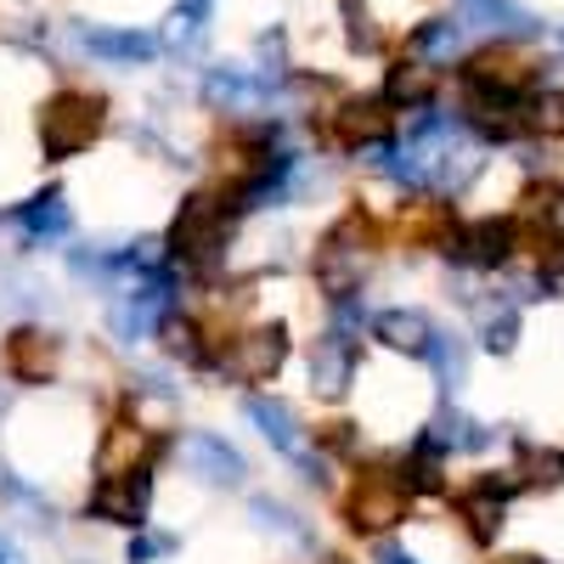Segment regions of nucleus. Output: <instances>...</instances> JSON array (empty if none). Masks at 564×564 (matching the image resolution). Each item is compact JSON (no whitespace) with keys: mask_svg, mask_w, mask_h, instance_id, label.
<instances>
[{"mask_svg":"<svg viewBox=\"0 0 564 564\" xmlns=\"http://www.w3.org/2000/svg\"><path fill=\"white\" fill-rule=\"evenodd\" d=\"M372 334H379L390 350L423 356L430 339H435V327H430V316H417V311H379V316H372Z\"/></svg>","mask_w":564,"mask_h":564,"instance_id":"14","label":"nucleus"},{"mask_svg":"<svg viewBox=\"0 0 564 564\" xmlns=\"http://www.w3.org/2000/svg\"><path fill=\"white\" fill-rule=\"evenodd\" d=\"M7 372L18 384H45L57 372V339L40 334V327H18L7 339Z\"/></svg>","mask_w":564,"mask_h":564,"instance_id":"10","label":"nucleus"},{"mask_svg":"<svg viewBox=\"0 0 564 564\" xmlns=\"http://www.w3.org/2000/svg\"><path fill=\"white\" fill-rule=\"evenodd\" d=\"M564 480V457L558 452H536L520 441V468H513V486H558Z\"/></svg>","mask_w":564,"mask_h":564,"instance_id":"20","label":"nucleus"},{"mask_svg":"<svg viewBox=\"0 0 564 564\" xmlns=\"http://www.w3.org/2000/svg\"><path fill=\"white\" fill-rule=\"evenodd\" d=\"M85 52H97L108 63H148V57H159V40L130 34V29H85Z\"/></svg>","mask_w":564,"mask_h":564,"instance_id":"15","label":"nucleus"},{"mask_svg":"<svg viewBox=\"0 0 564 564\" xmlns=\"http://www.w3.org/2000/svg\"><path fill=\"white\" fill-rule=\"evenodd\" d=\"M18 226L29 231V243H45V238H68V204L63 193L52 186V193H40L18 209Z\"/></svg>","mask_w":564,"mask_h":564,"instance_id":"17","label":"nucleus"},{"mask_svg":"<svg viewBox=\"0 0 564 564\" xmlns=\"http://www.w3.org/2000/svg\"><path fill=\"white\" fill-rule=\"evenodd\" d=\"M153 452H159V446L148 441V430H130V423H119V430L108 435V446H102V475H130V468H148Z\"/></svg>","mask_w":564,"mask_h":564,"instance_id":"18","label":"nucleus"},{"mask_svg":"<svg viewBox=\"0 0 564 564\" xmlns=\"http://www.w3.org/2000/svg\"><path fill=\"white\" fill-rule=\"evenodd\" d=\"M423 356L435 361V372H441V384H446V390H457V384H463V372H468V350H463L452 334H435Z\"/></svg>","mask_w":564,"mask_h":564,"instance_id":"21","label":"nucleus"},{"mask_svg":"<svg viewBox=\"0 0 564 564\" xmlns=\"http://www.w3.org/2000/svg\"><path fill=\"white\" fill-rule=\"evenodd\" d=\"M209 7H215V0H175V29L198 34V29L209 23Z\"/></svg>","mask_w":564,"mask_h":564,"instance_id":"24","label":"nucleus"},{"mask_svg":"<svg viewBox=\"0 0 564 564\" xmlns=\"http://www.w3.org/2000/svg\"><path fill=\"white\" fill-rule=\"evenodd\" d=\"M0 491H7L12 502H23V508H34V513H45V520H52V502H45V497H34L18 475H0Z\"/></svg>","mask_w":564,"mask_h":564,"instance_id":"25","label":"nucleus"},{"mask_svg":"<svg viewBox=\"0 0 564 564\" xmlns=\"http://www.w3.org/2000/svg\"><path fill=\"white\" fill-rule=\"evenodd\" d=\"M536 79H542L536 52L520 34H502L497 45H480V52L463 63V90H508V97H531Z\"/></svg>","mask_w":564,"mask_h":564,"instance_id":"2","label":"nucleus"},{"mask_svg":"<svg viewBox=\"0 0 564 564\" xmlns=\"http://www.w3.org/2000/svg\"><path fill=\"white\" fill-rule=\"evenodd\" d=\"M372 558H379V564H417L406 547H395V542H379V547H372Z\"/></svg>","mask_w":564,"mask_h":564,"instance_id":"27","label":"nucleus"},{"mask_svg":"<svg viewBox=\"0 0 564 564\" xmlns=\"http://www.w3.org/2000/svg\"><path fill=\"white\" fill-rule=\"evenodd\" d=\"M186 457H193V468L204 480H215V486H238L249 468H243V457L231 452L220 435H209V430H198V435H186Z\"/></svg>","mask_w":564,"mask_h":564,"instance_id":"13","label":"nucleus"},{"mask_svg":"<svg viewBox=\"0 0 564 564\" xmlns=\"http://www.w3.org/2000/svg\"><path fill=\"white\" fill-rule=\"evenodd\" d=\"M282 356H289V334H282V327H260V334L231 339V350L215 356V367L226 372V379H238V384H260V379H271V372L282 367Z\"/></svg>","mask_w":564,"mask_h":564,"instance_id":"5","label":"nucleus"},{"mask_svg":"<svg viewBox=\"0 0 564 564\" xmlns=\"http://www.w3.org/2000/svg\"><path fill=\"white\" fill-rule=\"evenodd\" d=\"M513 564H536V558H513Z\"/></svg>","mask_w":564,"mask_h":564,"instance_id":"29","label":"nucleus"},{"mask_svg":"<svg viewBox=\"0 0 564 564\" xmlns=\"http://www.w3.org/2000/svg\"><path fill=\"white\" fill-rule=\"evenodd\" d=\"M513 249H520V220H513V215H502V220H497V215L468 220V226H457L452 238H446V254H452L457 265H480V271L508 265Z\"/></svg>","mask_w":564,"mask_h":564,"instance_id":"4","label":"nucleus"},{"mask_svg":"<svg viewBox=\"0 0 564 564\" xmlns=\"http://www.w3.org/2000/svg\"><path fill=\"white\" fill-rule=\"evenodd\" d=\"M480 334H486V350H513V334H520V311H513V305H502V311H486Z\"/></svg>","mask_w":564,"mask_h":564,"instance_id":"22","label":"nucleus"},{"mask_svg":"<svg viewBox=\"0 0 564 564\" xmlns=\"http://www.w3.org/2000/svg\"><path fill=\"white\" fill-rule=\"evenodd\" d=\"M159 339H164V350H170V356L193 361V367H209V361H215V350L204 345V327H198L193 316H170V311H164V322H159Z\"/></svg>","mask_w":564,"mask_h":564,"instance_id":"19","label":"nucleus"},{"mask_svg":"<svg viewBox=\"0 0 564 564\" xmlns=\"http://www.w3.org/2000/svg\"><path fill=\"white\" fill-rule=\"evenodd\" d=\"M350 372H356V339L339 334V327H327V339H322L316 356H311V384H316L322 395H345Z\"/></svg>","mask_w":564,"mask_h":564,"instance_id":"12","label":"nucleus"},{"mask_svg":"<svg viewBox=\"0 0 564 564\" xmlns=\"http://www.w3.org/2000/svg\"><path fill=\"white\" fill-rule=\"evenodd\" d=\"M327 119H334V141H339V148H379V141H390V97L339 102Z\"/></svg>","mask_w":564,"mask_h":564,"instance_id":"9","label":"nucleus"},{"mask_svg":"<svg viewBox=\"0 0 564 564\" xmlns=\"http://www.w3.org/2000/svg\"><path fill=\"white\" fill-rule=\"evenodd\" d=\"M175 553V536H135L130 542V564H148V558H164Z\"/></svg>","mask_w":564,"mask_h":564,"instance_id":"26","label":"nucleus"},{"mask_svg":"<svg viewBox=\"0 0 564 564\" xmlns=\"http://www.w3.org/2000/svg\"><path fill=\"white\" fill-rule=\"evenodd\" d=\"M508 491H513V480H480L475 491L457 497L463 525H468V536H475L480 547H491L497 531H502V502H508Z\"/></svg>","mask_w":564,"mask_h":564,"instance_id":"11","label":"nucleus"},{"mask_svg":"<svg viewBox=\"0 0 564 564\" xmlns=\"http://www.w3.org/2000/svg\"><path fill=\"white\" fill-rule=\"evenodd\" d=\"M148 491H153V480H148V468H130V475H102V486L90 491V513L97 520H113V525H148L141 513H148Z\"/></svg>","mask_w":564,"mask_h":564,"instance_id":"7","label":"nucleus"},{"mask_svg":"<svg viewBox=\"0 0 564 564\" xmlns=\"http://www.w3.org/2000/svg\"><path fill=\"white\" fill-rule=\"evenodd\" d=\"M406 502H412V491L401 486V475H395V480L367 475V480L350 491L345 513H350V525H356V531H390V525L406 520Z\"/></svg>","mask_w":564,"mask_h":564,"instance_id":"6","label":"nucleus"},{"mask_svg":"<svg viewBox=\"0 0 564 564\" xmlns=\"http://www.w3.org/2000/svg\"><path fill=\"white\" fill-rule=\"evenodd\" d=\"M0 564H18V547H12L7 536H0Z\"/></svg>","mask_w":564,"mask_h":564,"instance_id":"28","label":"nucleus"},{"mask_svg":"<svg viewBox=\"0 0 564 564\" xmlns=\"http://www.w3.org/2000/svg\"><path fill=\"white\" fill-rule=\"evenodd\" d=\"M226 204L215 198V193H193L181 204V215H175V226H170V254L181 260V265H209L215 254H220V243H226Z\"/></svg>","mask_w":564,"mask_h":564,"instance_id":"3","label":"nucleus"},{"mask_svg":"<svg viewBox=\"0 0 564 564\" xmlns=\"http://www.w3.org/2000/svg\"><path fill=\"white\" fill-rule=\"evenodd\" d=\"M102 113H108V102L97 97V90H57L52 102L40 108V148H45V159H74V153H85L90 141L102 135Z\"/></svg>","mask_w":564,"mask_h":564,"instance_id":"1","label":"nucleus"},{"mask_svg":"<svg viewBox=\"0 0 564 564\" xmlns=\"http://www.w3.org/2000/svg\"><path fill=\"white\" fill-rule=\"evenodd\" d=\"M243 412L260 423V435H265L282 457L300 463L305 475L316 480V457H311V446H305V435H300V423L289 417V406H282V401H265V395H249V401H243Z\"/></svg>","mask_w":564,"mask_h":564,"instance_id":"8","label":"nucleus"},{"mask_svg":"<svg viewBox=\"0 0 564 564\" xmlns=\"http://www.w3.org/2000/svg\"><path fill=\"white\" fill-rule=\"evenodd\" d=\"M249 508H254V520H260V525H271V531H282V536L305 542V525H300V520H294V513L282 508V502H271V497H254Z\"/></svg>","mask_w":564,"mask_h":564,"instance_id":"23","label":"nucleus"},{"mask_svg":"<svg viewBox=\"0 0 564 564\" xmlns=\"http://www.w3.org/2000/svg\"><path fill=\"white\" fill-rule=\"evenodd\" d=\"M384 97H390V108H430V97H435V68L423 63V57H412V63H395L390 68V79H384Z\"/></svg>","mask_w":564,"mask_h":564,"instance_id":"16","label":"nucleus"}]
</instances>
